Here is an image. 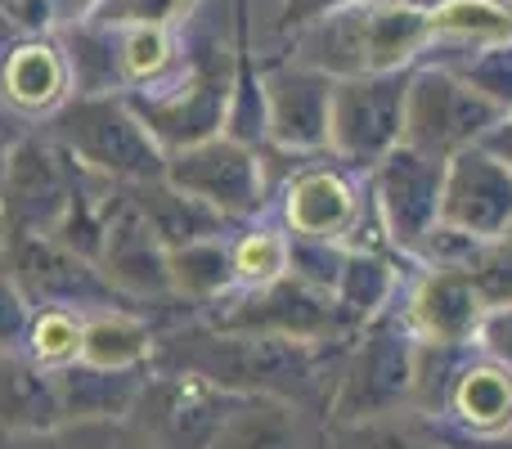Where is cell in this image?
<instances>
[{
    "instance_id": "17",
    "label": "cell",
    "mask_w": 512,
    "mask_h": 449,
    "mask_svg": "<svg viewBox=\"0 0 512 449\" xmlns=\"http://www.w3.org/2000/svg\"><path fill=\"white\" fill-rule=\"evenodd\" d=\"M72 95H77L72 63L59 36H41V32L9 36V45L0 50V104L18 122L23 126L45 122Z\"/></svg>"
},
{
    "instance_id": "18",
    "label": "cell",
    "mask_w": 512,
    "mask_h": 449,
    "mask_svg": "<svg viewBox=\"0 0 512 449\" xmlns=\"http://www.w3.org/2000/svg\"><path fill=\"white\" fill-rule=\"evenodd\" d=\"M279 216H283L288 234L328 238V243L351 247V234L360 229L364 203H360V189L351 185V176H346L342 167L306 162V167L292 171L288 185H283Z\"/></svg>"
},
{
    "instance_id": "16",
    "label": "cell",
    "mask_w": 512,
    "mask_h": 449,
    "mask_svg": "<svg viewBox=\"0 0 512 449\" xmlns=\"http://www.w3.org/2000/svg\"><path fill=\"white\" fill-rule=\"evenodd\" d=\"M441 221L472 238H499L512 229V167L486 144L454 153L445 162Z\"/></svg>"
},
{
    "instance_id": "21",
    "label": "cell",
    "mask_w": 512,
    "mask_h": 449,
    "mask_svg": "<svg viewBox=\"0 0 512 449\" xmlns=\"http://www.w3.org/2000/svg\"><path fill=\"white\" fill-rule=\"evenodd\" d=\"M149 373L153 369H99V364H86V360H72L63 369H54L63 427L122 423V418H131Z\"/></svg>"
},
{
    "instance_id": "26",
    "label": "cell",
    "mask_w": 512,
    "mask_h": 449,
    "mask_svg": "<svg viewBox=\"0 0 512 449\" xmlns=\"http://www.w3.org/2000/svg\"><path fill=\"white\" fill-rule=\"evenodd\" d=\"M167 270H171V297L185 301V306H198V310L239 288L234 252H230V238L225 234L167 247Z\"/></svg>"
},
{
    "instance_id": "4",
    "label": "cell",
    "mask_w": 512,
    "mask_h": 449,
    "mask_svg": "<svg viewBox=\"0 0 512 449\" xmlns=\"http://www.w3.org/2000/svg\"><path fill=\"white\" fill-rule=\"evenodd\" d=\"M414 360L418 337L405 319L378 315L360 328V342L346 351L337 369V387L328 396V423L400 414L414 400Z\"/></svg>"
},
{
    "instance_id": "10",
    "label": "cell",
    "mask_w": 512,
    "mask_h": 449,
    "mask_svg": "<svg viewBox=\"0 0 512 449\" xmlns=\"http://www.w3.org/2000/svg\"><path fill=\"white\" fill-rule=\"evenodd\" d=\"M405 90L409 72L337 81L333 117H328V153L342 167H373L396 144H405Z\"/></svg>"
},
{
    "instance_id": "41",
    "label": "cell",
    "mask_w": 512,
    "mask_h": 449,
    "mask_svg": "<svg viewBox=\"0 0 512 449\" xmlns=\"http://www.w3.org/2000/svg\"><path fill=\"white\" fill-rule=\"evenodd\" d=\"M481 144H486L490 153H499V158H504L508 167H512V113H508V117H499V122L490 126V135H486Z\"/></svg>"
},
{
    "instance_id": "42",
    "label": "cell",
    "mask_w": 512,
    "mask_h": 449,
    "mask_svg": "<svg viewBox=\"0 0 512 449\" xmlns=\"http://www.w3.org/2000/svg\"><path fill=\"white\" fill-rule=\"evenodd\" d=\"M450 449H512V432L508 436H495V441H463V445H454V441H445Z\"/></svg>"
},
{
    "instance_id": "48",
    "label": "cell",
    "mask_w": 512,
    "mask_h": 449,
    "mask_svg": "<svg viewBox=\"0 0 512 449\" xmlns=\"http://www.w3.org/2000/svg\"><path fill=\"white\" fill-rule=\"evenodd\" d=\"M508 5H512V0H508Z\"/></svg>"
},
{
    "instance_id": "43",
    "label": "cell",
    "mask_w": 512,
    "mask_h": 449,
    "mask_svg": "<svg viewBox=\"0 0 512 449\" xmlns=\"http://www.w3.org/2000/svg\"><path fill=\"white\" fill-rule=\"evenodd\" d=\"M9 36H14V18H9L5 9H0V50L9 45Z\"/></svg>"
},
{
    "instance_id": "44",
    "label": "cell",
    "mask_w": 512,
    "mask_h": 449,
    "mask_svg": "<svg viewBox=\"0 0 512 449\" xmlns=\"http://www.w3.org/2000/svg\"><path fill=\"white\" fill-rule=\"evenodd\" d=\"M63 5H68V9H77V14H81V18H86V14H90V9H95V5H99V0H63Z\"/></svg>"
},
{
    "instance_id": "39",
    "label": "cell",
    "mask_w": 512,
    "mask_h": 449,
    "mask_svg": "<svg viewBox=\"0 0 512 449\" xmlns=\"http://www.w3.org/2000/svg\"><path fill=\"white\" fill-rule=\"evenodd\" d=\"M346 5H360V0H283V27L297 32V27L315 23L319 14H333V9H346Z\"/></svg>"
},
{
    "instance_id": "30",
    "label": "cell",
    "mask_w": 512,
    "mask_h": 449,
    "mask_svg": "<svg viewBox=\"0 0 512 449\" xmlns=\"http://www.w3.org/2000/svg\"><path fill=\"white\" fill-rule=\"evenodd\" d=\"M234 252V274H239V288H261L288 274V229L270 225V221H243V229L230 238Z\"/></svg>"
},
{
    "instance_id": "12",
    "label": "cell",
    "mask_w": 512,
    "mask_h": 449,
    "mask_svg": "<svg viewBox=\"0 0 512 449\" xmlns=\"http://www.w3.org/2000/svg\"><path fill=\"white\" fill-rule=\"evenodd\" d=\"M441 185L445 162L396 144L382 162L369 167V198L378 229L405 256H418L436 225H441Z\"/></svg>"
},
{
    "instance_id": "28",
    "label": "cell",
    "mask_w": 512,
    "mask_h": 449,
    "mask_svg": "<svg viewBox=\"0 0 512 449\" xmlns=\"http://www.w3.org/2000/svg\"><path fill=\"white\" fill-rule=\"evenodd\" d=\"M319 449H450L432 418L400 409V414L355 418V423H328L319 432Z\"/></svg>"
},
{
    "instance_id": "3",
    "label": "cell",
    "mask_w": 512,
    "mask_h": 449,
    "mask_svg": "<svg viewBox=\"0 0 512 449\" xmlns=\"http://www.w3.org/2000/svg\"><path fill=\"white\" fill-rule=\"evenodd\" d=\"M86 171L113 185H149L167 176V149L153 140L126 95H72L59 113L36 122Z\"/></svg>"
},
{
    "instance_id": "9",
    "label": "cell",
    "mask_w": 512,
    "mask_h": 449,
    "mask_svg": "<svg viewBox=\"0 0 512 449\" xmlns=\"http://www.w3.org/2000/svg\"><path fill=\"white\" fill-rule=\"evenodd\" d=\"M167 180L212 212H221L230 225L256 221L270 198V180H265L261 149L230 140V135H207L198 144L167 153Z\"/></svg>"
},
{
    "instance_id": "5",
    "label": "cell",
    "mask_w": 512,
    "mask_h": 449,
    "mask_svg": "<svg viewBox=\"0 0 512 449\" xmlns=\"http://www.w3.org/2000/svg\"><path fill=\"white\" fill-rule=\"evenodd\" d=\"M81 180L86 167L41 126H27L5 149V176H0V216L9 234H54Z\"/></svg>"
},
{
    "instance_id": "8",
    "label": "cell",
    "mask_w": 512,
    "mask_h": 449,
    "mask_svg": "<svg viewBox=\"0 0 512 449\" xmlns=\"http://www.w3.org/2000/svg\"><path fill=\"white\" fill-rule=\"evenodd\" d=\"M234 72L239 68H221V59L216 63L180 59V68L171 77L140 90H126V104L140 113V122L149 126L153 140L167 153L185 149V144H198L207 135H221Z\"/></svg>"
},
{
    "instance_id": "40",
    "label": "cell",
    "mask_w": 512,
    "mask_h": 449,
    "mask_svg": "<svg viewBox=\"0 0 512 449\" xmlns=\"http://www.w3.org/2000/svg\"><path fill=\"white\" fill-rule=\"evenodd\" d=\"M18 449H81L72 427H54V432H36V436H14Z\"/></svg>"
},
{
    "instance_id": "2",
    "label": "cell",
    "mask_w": 512,
    "mask_h": 449,
    "mask_svg": "<svg viewBox=\"0 0 512 449\" xmlns=\"http://www.w3.org/2000/svg\"><path fill=\"white\" fill-rule=\"evenodd\" d=\"M436 45V5L414 0H360V5L319 14L292 32L288 59L342 77L405 72L423 50Z\"/></svg>"
},
{
    "instance_id": "24",
    "label": "cell",
    "mask_w": 512,
    "mask_h": 449,
    "mask_svg": "<svg viewBox=\"0 0 512 449\" xmlns=\"http://www.w3.org/2000/svg\"><path fill=\"white\" fill-rule=\"evenodd\" d=\"M212 449H319V432H310L301 405L270 396H239Z\"/></svg>"
},
{
    "instance_id": "37",
    "label": "cell",
    "mask_w": 512,
    "mask_h": 449,
    "mask_svg": "<svg viewBox=\"0 0 512 449\" xmlns=\"http://www.w3.org/2000/svg\"><path fill=\"white\" fill-rule=\"evenodd\" d=\"M72 432H77L81 449H153L131 427V418H122V423H81V427H72Z\"/></svg>"
},
{
    "instance_id": "35",
    "label": "cell",
    "mask_w": 512,
    "mask_h": 449,
    "mask_svg": "<svg viewBox=\"0 0 512 449\" xmlns=\"http://www.w3.org/2000/svg\"><path fill=\"white\" fill-rule=\"evenodd\" d=\"M198 0H99L90 23L104 27H176Z\"/></svg>"
},
{
    "instance_id": "14",
    "label": "cell",
    "mask_w": 512,
    "mask_h": 449,
    "mask_svg": "<svg viewBox=\"0 0 512 449\" xmlns=\"http://www.w3.org/2000/svg\"><path fill=\"white\" fill-rule=\"evenodd\" d=\"M337 81L297 59H283L261 72L265 117H270V149L288 158L328 153V117H333Z\"/></svg>"
},
{
    "instance_id": "11",
    "label": "cell",
    "mask_w": 512,
    "mask_h": 449,
    "mask_svg": "<svg viewBox=\"0 0 512 449\" xmlns=\"http://www.w3.org/2000/svg\"><path fill=\"white\" fill-rule=\"evenodd\" d=\"M239 396L194 378V373L153 369L131 409V427L153 449H212Z\"/></svg>"
},
{
    "instance_id": "25",
    "label": "cell",
    "mask_w": 512,
    "mask_h": 449,
    "mask_svg": "<svg viewBox=\"0 0 512 449\" xmlns=\"http://www.w3.org/2000/svg\"><path fill=\"white\" fill-rule=\"evenodd\" d=\"M131 203L140 207V216L149 221V229L162 238V247H180V243H194V238H212L225 234L230 221L221 212H212L207 203H198L194 194L176 189L167 176L149 180V185H126Z\"/></svg>"
},
{
    "instance_id": "47",
    "label": "cell",
    "mask_w": 512,
    "mask_h": 449,
    "mask_svg": "<svg viewBox=\"0 0 512 449\" xmlns=\"http://www.w3.org/2000/svg\"><path fill=\"white\" fill-rule=\"evenodd\" d=\"M508 234H512V229H508Z\"/></svg>"
},
{
    "instance_id": "20",
    "label": "cell",
    "mask_w": 512,
    "mask_h": 449,
    "mask_svg": "<svg viewBox=\"0 0 512 449\" xmlns=\"http://www.w3.org/2000/svg\"><path fill=\"white\" fill-rule=\"evenodd\" d=\"M436 418L454 423V432H459L463 441H495V436H508L512 432V369L486 351L472 355V360L459 355Z\"/></svg>"
},
{
    "instance_id": "38",
    "label": "cell",
    "mask_w": 512,
    "mask_h": 449,
    "mask_svg": "<svg viewBox=\"0 0 512 449\" xmlns=\"http://www.w3.org/2000/svg\"><path fill=\"white\" fill-rule=\"evenodd\" d=\"M477 346L486 355H495L499 364H508V369H512V301H508V306L486 310V319H481V333H477Z\"/></svg>"
},
{
    "instance_id": "27",
    "label": "cell",
    "mask_w": 512,
    "mask_h": 449,
    "mask_svg": "<svg viewBox=\"0 0 512 449\" xmlns=\"http://www.w3.org/2000/svg\"><path fill=\"white\" fill-rule=\"evenodd\" d=\"M391 297H396V270L382 252L373 247H360L351 243L342 256V270H337V283H333V301L342 310L346 328L360 333L364 324H373L378 315H387Z\"/></svg>"
},
{
    "instance_id": "13",
    "label": "cell",
    "mask_w": 512,
    "mask_h": 449,
    "mask_svg": "<svg viewBox=\"0 0 512 449\" xmlns=\"http://www.w3.org/2000/svg\"><path fill=\"white\" fill-rule=\"evenodd\" d=\"M5 265L14 270L18 288L32 297V306H59V310H108V306H131L113 292L95 261L77 247L59 243L54 234H9Z\"/></svg>"
},
{
    "instance_id": "33",
    "label": "cell",
    "mask_w": 512,
    "mask_h": 449,
    "mask_svg": "<svg viewBox=\"0 0 512 449\" xmlns=\"http://www.w3.org/2000/svg\"><path fill=\"white\" fill-rule=\"evenodd\" d=\"M221 135L248 144V149H270V117H265L261 72H252V68L234 72L230 99H225V126H221Z\"/></svg>"
},
{
    "instance_id": "1",
    "label": "cell",
    "mask_w": 512,
    "mask_h": 449,
    "mask_svg": "<svg viewBox=\"0 0 512 449\" xmlns=\"http://www.w3.org/2000/svg\"><path fill=\"white\" fill-rule=\"evenodd\" d=\"M319 355H324L319 342L230 333V328H212L207 319H194L185 328L158 333L153 369L194 373L230 396H270L306 409V400L324 391Z\"/></svg>"
},
{
    "instance_id": "31",
    "label": "cell",
    "mask_w": 512,
    "mask_h": 449,
    "mask_svg": "<svg viewBox=\"0 0 512 449\" xmlns=\"http://www.w3.org/2000/svg\"><path fill=\"white\" fill-rule=\"evenodd\" d=\"M81 319L86 315H77V310L36 306L23 355H32V360L45 364V369H63V364L81 360Z\"/></svg>"
},
{
    "instance_id": "15",
    "label": "cell",
    "mask_w": 512,
    "mask_h": 449,
    "mask_svg": "<svg viewBox=\"0 0 512 449\" xmlns=\"http://www.w3.org/2000/svg\"><path fill=\"white\" fill-rule=\"evenodd\" d=\"M95 265L104 270V279L113 283V292L131 306H158V301H176L171 297V270H167V247L162 238L149 229V221L140 216V207L131 203L122 185L113 216H108L104 243L95 252Z\"/></svg>"
},
{
    "instance_id": "29",
    "label": "cell",
    "mask_w": 512,
    "mask_h": 449,
    "mask_svg": "<svg viewBox=\"0 0 512 449\" xmlns=\"http://www.w3.org/2000/svg\"><path fill=\"white\" fill-rule=\"evenodd\" d=\"M512 36V5L508 0H441L436 5V45L445 50H472L486 41Z\"/></svg>"
},
{
    "instance_id": "23",
    "label": "cell",
    "mask_w": 512,
    "mask_h": 449,
    "mask_svg": "<svg viewBox=\"0 0 512 449\" xmlns=\"http://www.w3.org/2000/svg\"><path fill=\"white\" fill-rule=\"evenodd\" d=\"M158 328L140 306H108L81 319V360L99 369H153Z\"/></svg>"
},
{
    "instance_id": "22",
    "label": "cell",
    "mask_w": 512,
    "mask_h": 449,
    "mask_svg": "<svg viewBox=\"0 0 512 449\" xmlns=\"http://www.w3.org/2000/svg\"><path fill=\"white\" fill-rule=\"evenodd\" d=\"M63 427L54 369L36 364L23 351H0V432L36 436Z\"/></svg>"
},
{
    "instance_id": "46",
    "label": "cell",
    "mask_w": 512,
    "mask_h": 449,
    "mask_svg": "<svg viewBox=\"0 0 512 449\" xmlns=\"http://www.w3.org/2000/svg\"><path fill=\"white\" fill-rule=\"evenodd\" d=\"M5 149H9V144H0V176H5Z\"/></svg>"
},
{
    "instance_id": "6",
    "label": "cell",
    "mask_w": 512,
    "mask_h": 449,
    "mask_svg": "<svg viewBox=\"0 0 512 449\" xmlns=\"http://www.w3.org/2000/svg\"><path fill=\"white\" fill-rule=\"evenodd\" d=\"M499 117L504 113L477 86H468L450 63H432V68L409 72V90H405V144L409 149L450 162L454 153L486 140Z\"/></svg>"
},
{
    "instance_id": "34",
    "label": "cell",
    "mask_w": 512,
    "mask_h": 449,
    "mask_svg": "<svg viewBox=\"0 0 512 449\" xmlns=\"http://www.w3.org/2000/svg\"><path fill=\"white\" fill-rule=\"evenodd\" d=\"M463 270H468L472 288L481 292L486 310L508 306V301H512V234L481 238V243L468 252Z\"/></svg>"
},
{
    "instance_id": "45",
    "label": "cell",
    "mask_w": 512,
    "mask_h": 449,
    "mask_svg": "<svg viewBox=\"0 0 512 449\" xmlns=\"http://www.w3.org/2000/svg\"><path fill=\"white\" fill-rule=\"evenodd\" d=\"M5 243H9V225H5V216H0V256H5Z\"/></svg>"
},
{
    "instance_id": "32",
    "label": "cell",
    "mask_w": 512,
    "mask_h": 449,
    "mask_svg": "<svg viewBox=\"0 0 512 449\" xmlns=\"http://www.w3.org/2000/svg\"><path fill=\"white\" fill-rule=\"evenodd\" d=\"M468 86H477L499 113H512V36L504 41H486V45H472L463 50V59L450 63Z\"/></svg>"
},
{
    "instance_id": "19",
    "label": "cell",
    "mask_w": 512,
    "mask_h": 449,
    "mask_svg": "<svg viewBox=\"0 0 512 449\" xmlns=\"http://www.w3.org/2000/svg\"><path fill=\"white\" fill-rule=\"evenodd\" d=\"M481 319H486V301L472 288L463 265H423L405 306V324L414 328L418 342L477 346Z\"/></svg>"
},
{
    "instance_id": "7",
    "label": "cell",
    "mask_w": 512,
    "mask_h": 449,
    "mask_svg": "<svg viewBox=\"0 0 512 449\" xmlns=\"http://www.w3.org/2000/svg\"><path fill=\"white\" fill-rule=\"evenodd\" d=\"M198 319H207L212 328H230V333H265V337H292V342H337L346 337L342 310L328 292L310 288V283L283 279L261 283V288H234L221 301L198 310Z\"/></svg>"
},
{
    "instance_id": "36",
    "label": "cell",
    "mask_w": 512,
    "mask_h": 449,
    "mask_svg": "<svg viewBox=\"0 0 512 449\" xmlns=\"http://www.w3.org/2000/svg\"><path fill=\"white\" fill-rule=\"evenodd\" d=\"M32 315H36L32 297L18 288L14 270H9L5 256H0V351H23Z\"/></svg>"
}]
</instances>
